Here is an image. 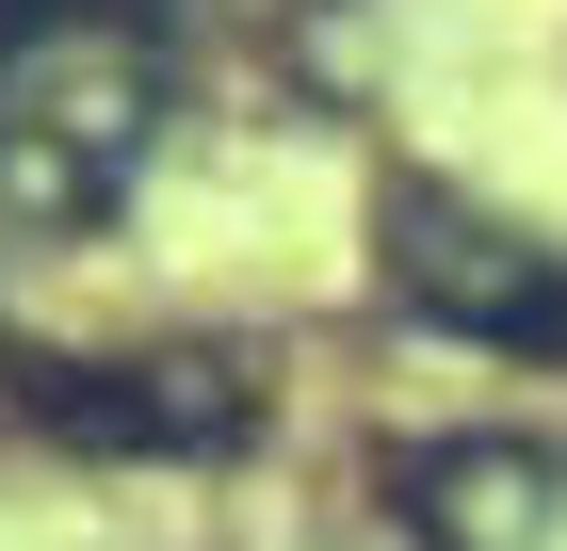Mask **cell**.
Returning <instances> with one entry per match:
<instances>
[{
  "label": "cell",
  "instance_id": "obj_1",
  "mask_svg": "<svg viewBox=\"0 0 567 551\" xmlns=\"http://www.w3.org/2000/svg\"><path fill=\"white\" fill-rule=\"evenodd\" d=\"M146 146H163V49L131 17H82L33 65H0V227H33V244L114 227Z\"/></svg>",
  "mask_w": 567,
  "mask_h": 551
},
{
  "label": "cell",
  "instance_id": "obj_2",
  "mask_svg": "<svg viewBox=\"0 0 567 551\" xmlns=\"http://www.w3.org/2000/svg\"><path fill=\"white\" fill-rule=\"evenodd\" d=\"M0 422L65 438V455L212 470V455L260 438V357H227V340H163V357H0Z\"/></svg>",
  "mask_w": 567,
  "mask_h": 551
},
{
  "label": "cell",
  "instance_id": "obj_3",
  "mask_svg": "<svg viewBox=\"0 0 567 551\" xmlns=\"http://www.w3.org/2000/svg\"><path fill=\"white\" fill-rule=\"evenodd\" d=\"M373 259H390V293L422 308L437 340L551 357V374H567V244H535V227L471 212L454 178H390V195H373Z\"/></svg>",
  "mask_w": 567,
  "mask_h": 551
},
{
  "label": "cell",
  "instance_id": "obj_4",
  "mask_svg": "<svg viewBox=\"0 0 567 551\" xmlns=\"http://www.w3.org/2000/svg\"><path fill=\"white\" fill-rule=\"evenodd\" d=\"M390 519L422 551H551L567 470L535 438H503V422H454V438H405L390 455Z\"/></svg>",
  "mask_w": 567,
  "mask_h": 551
}]
</instances>
